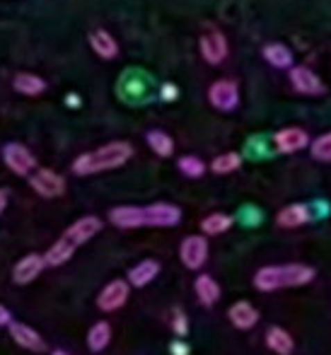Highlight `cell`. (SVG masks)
Listing matches in <instances>:
<instances>
[{"mask_svg": "<svg viewBox=\"0 0 331 355\" xmlns=\"http://www.w3.org/2000/svg\"><path fill=\"white\" fill-rule=\"evenodd\" d=\"M99 230H102V220L97 215H83V218L75 220L66 232L56 239V242L49 247V252L44 254L46 259V266H63L73 259V254L78 252L83 244H87L92 237H97Z\"/></svg>", "mask_w": 331, "mask_h": 355, "instance_id": "3", "label": "cell"}, {"mask_svg": "<svg viewBox=\"0 0 331 355\" xmlns=\"http://www.w3.org/2000/svg\"><path fill=\"white\" fill-rule=\"evenodd\" d=\"M12 324V314L5 304H0V327H10Z\"/></svg>", "mask_w": 331, "mask_h": 355, "instance_id": "33", "label": "cell"}, {"mask_svg": "<svg viewBox=\"0 0 331 355\" xmlns=\"http://www.w3.org/2000/svg\"><path fill=\"white\" fill-rule=\"evenodd\" d=\"M309 153L317 162H331V131L314 138L312 145H309Z\"/></svg>", "mask_w": 331, "mask_h": 355, "instance_id": "29", "label": "cell"}, {"mask_svg": "<svg viewBox=\"0 0 331 355\" xmlns=\"http://www.w3.org/2000/svg\"><path fill=\"white\" fill-rule=\"evenodd\" d=\"M239 167H242V155L232 153V150L218 155V157H213V162H210V172L213 174H232V172H237Z\"/></svg>", "mask_w": 331, "mask_h": 355, "instance_id": "27", "label": "cell"}, {"mask_svg": "<svg viewBox=\"0 0 331 355\" xmlns=\"http://www.w3.org/2000/svg\"><path fill=\"white\" fill-rule=\"evenodd\" d=\"M158 276H160V261H155V259H143V261H138L131 271H128L126 281L128 285H133V288H145V285H150Z\"/></svg>", "mask_w": 331, "mask_h": 355, "instance_id": "21", "label": "cell"}, {"mask_svg": "<svg viewBox=\"0 0 331 355\" xmlns=\"http://www.w3.org/2000/svg\"><path fill=\"white\" fill-rule=\"evenodd\" d=\"M51 355H68V353H66V351H63V348H58V351H53Z\"/></svg>", "mask_w": 331, "mask_h": 355, "instance_id": "35", "label": "cell"}, {"mask_svg": "<svg viewBox=\"0 0 331 355\" xmlns=\"http://www.w3.org/2000/svg\"><path fill=\"white\" fill-rule=\"evenodd\" d=\"M198 53L208 66H223L230 56V44L220 29H205L198 37Z\"/></svg>", "mask_w": 331, "mask_h": 355, "instance_id": "8", "label": "cell"}, {"mask_svg": "<svg viewBox=\"0 0 331 355\" xmlns=\"http://www.w3.org/2000/svg\"><path fill=\"white\" fill-rule=\"evenodd\" d=\"M312 220V211H309L307 203H288L285 208H280L275 215V223L280 227H300V225H307Z\"/></svg>", "mask_w": 331, "mask_h": 355, "instance_id": "20", "label": "cell"}, {"mask_svg": "<svg viewBox=\"0 0 331 355\" xmlns=\"http://www.w3.org/2000/svg\"><path fill=\"white\" fill-rule=\"evenodd\" d=\"M160 97H162V99H174V97H177V87H174V85H162V87H160Z\"/></svg>", "mask_w": 331, "mask_h": 355, "instance_id": "32", "label": "cell"}, {"mask_svg": "<svg viewBox=\"0 0 331 355\" xmlns=\"http://www.w3.org/2000/svg\"><path fill=\"white\" fill-rule=\"evenodd\" d=\"M133 157V145L126 141H112L107 145H99V148L83 153L73 159L70 169H73L75 177H92V174L112 172L119 169Z\"/></svg>", "mask_w": 331, "mask_h": 355, "instance_id": "2", "label": "cell"}, {"mask_svg": "<svg viewBox=\"0 0 331 355\" xmlns=\"http://www.w3.org/2000/svg\"><path fill=\"white\" fill-rule=\"evenodd\" d=\"M169 351H172V355H189V346L177 338V341L169 343Z\"/></svg>", "mask_w": 331, "mask_h": 355, "instance_id": "31", "label": "cell"}, {"mask_svg": "<svg viewBox=\"0 0 331 355\" xmlns=\"http://www.w3.org/2000/svg\"><path fill=\"white\" fill-rule=\"evenodd\" d=\"M314 281V268L307 263H273L262 266L254 276V288L259 293H275L283 288H300Z\"/></svg>", "mask_w": 331, "mask_h": 355, "instance_id": "4", "label": "cell"}, {"mask_svg": "<svg viewBox=\"0 0 331 355\" xmlns=\"http://www.w3.org/2000/svg\"><path fill=\"white\" fill-rule=\"evenodd\" d=\"M232 223L235 220L230 218L228 213H210L201 220V232H203L205 237H218V234L228 232V230L232 227Z\"/></svg>", "mask_w": 331, "mask_h": 355, "instance_id": "26", "label": "cell"}, {"mask_svg": "<svg viewBox=\"0 0 331 355\" xmlns=\"http://www.w3.org/2000/svg\"><path fill=\"white\" fill-rule=\"evenodd\" d=\"M288 80L295 92L303 94V97H322V94L327 92L324 80L307 66H293L288 71Z\"/></svg>", "mask_w": 331, "mask_h": 355, "instance_id": "9", "label": "cell"}, {"mask_svg": "<svg viewBox=\"0 0 331 355\" xmlns=\"http://www.w3.org/2000/svg\"><path fill=\"white\" fill-rule=\"evenodd\" d=\"M194 293H196L198 302L203 304V307H213V304L220 300V285L213 276L201 273L196 281H194Z\"/></svg>", "mask_w": 331, "mask_h": 355, "instance_id": "22", "label": "cell"}, {"mask_svg": "<svg viewBox=\"0 0 331 355\" xmlns=\"http://www.w3.org/2000/svg\"><path fill=\"white\" fill-rule=\"evenodd\" d=\"M8 201H10V191L8 189H0V215H3L5 208H8Z\"/></svg>", "mask_w": 331, "mask_h": 355, "instance_id": "34", "label": "cell"}, {"mask_svg": "<svg viewBox=\"0 0 331 355\" xmlns=\"http://www.w3.org/2000/svg\"><path fill=\"white\" fill-rule=\"evenodd\" d=\"M145 143L153 150L158 157H172L174 155V138L169 136L167 131H160V128H153V131L145 133Z\"/></svg>", "mask_w": 331, "mask_h": 355, "instance_id": "24", "label": "cell"}, {"mask_svg": "<svg viewBox=\"0 0 331 355\" xmlns=\"http://www.w3.org/2000/svg\"><path fill=\"white\" fill-rule=\"evenodd\" d=\"M266 346H269V351H273L275 355H293L295 338L290 336L285 329L271 327L269 331H266Z\"/></svg>", "mask_w": 331, "mask_h": 355, "instance_id": "23", "label": "cell"}, {"mask_svg": "<svg viewBox=\"0 0 331 355\" xmlns=\"http://www.w3.org/2000/svg\"><path fill=\"white\" fill-rule=\"evenodd\" d=\"M49 83L37 73H29V71H19L12 75V89L19 92L22 97H42L46 92Z\"/></svg>", "mask_w": 331, "mask_h": 355, "instance_id": "18", "label": "cell"}, {"mask_svg": "<svg viewBox=\"0 0 331 355\" xmlns=\"http://www.w3.org/2000/svg\"><path fill=\"white\" fill-rule=\"evenodd\" d=\"M179 259L189 271H198L208 261V239L203 234H189L179 244Z\"/></svg>", "mask_w": 331, "mask_h": 355, "instance_id": "11", "label": "cell"}, {"mask_svg": "<svg viewBox=\"0 0 331 355\" xmlns=\"http://www.w3.org/2000/svg\"><path fill=\"white\" fill-rule=\"evenodd\" d=\"M208 104L215 112L232 114L237 112L239 102H242V94H239V85L232 78H218L208 85Z\"/></svg>", "mask_w": 331, "mask_h": 355, "instance_id": "6", "label": "cell"}, {"mask_svg": "<svg viewBox=\"0 0 331 355\" xmlns=\"http://www.w3.org/2000/svg\"><path fill=\"white\" fill-rule=\"evenodd\" d=\"M87 44L94 51V56L102 58V61H114V58L119 56V42L114 39L112 32H107V29H102V27L92 29V32L87 34Z\"/></svg>", "mask_w": 331, "mask_h": 355, "instance_id": "16", "label": "cell"}, {"mask_svg": "<svg viewBox=\"0 0 331 355\" xmlns=\"http://www.w3.org/2000/svg\"><path fill=\"white\" fill-rule=\"evenodd\" d=\"M29 187H32V191L42 198H58L66 193V179H63L58 172H53V169L39 167L37 172L29 177Z\"/></svg>", "mask_w": 331, "mask_h": 355, "instance_id": "10", "label": "cell"}, {"mask_svg": "<svg viewBox=\"0 0 331 355\" xmlns=\"http://www.w3.org/2000/svg\"><path fill=\"white\" fill-rule=\"evenodd\" d=\"M177 169L184 174L187 179H201L205 174V162L196 155H182V157L177 159Z\"/></svg>", "mask_w": 331, "mask_h": 355, "instance_id": "28", "label": "cell"}, {"mask_svg": "<svg viewBox=\"0 0 331 355\" xmlns=\"http://www.w3.org/2000/svg\"><path fill=\"white\" fill-rule=\"evenodd\" d=\"M46 268V259H44V254H27V257H22L17 263H15L12 268V281L17 285H29L32 281H37L39 276H42V271Z\"/></svg>", "mask_w": 331, "mask_h": 355, "instance_id": "14", "label": "cell"}, {"mask_svg": "<svg viewBox=\"0 0 331 355\" xmlns=\"http://www.w3.org/2000/svg\"><path fill=\"white\" fill-rule=\"evenodd\" d=\"M117 97L128 107H145L160 97V85L145 68H126L117 80Z\"/></svg>", "mask_w": 331, "mask_h": 355, "instance_id": "5", "label": "cell"}, {"mask_svg": "<svg viewBox=\"0 0 331 355\" xmlns=\"http://www.w3.org/2000/svg\"><path fill=\"white\" fill-rule=\"evenodd\" d=\"M309 145H312V138L300 126H285L273 133V148L278 150L280 155L300 153V150L309 148Z\"/></svg>", "mask_w": 331, "mask_h": 355, "instance_id": "12", "label": "cell"}, {"mask_svg": "<svg viewBox=\"0 0 331 355\" xmlns=\"http://www.w3.org/2000/svg\"><path fill=\"white\" fill-rule=\"evenodd\" d=\"M8 329H10L12 341L17 343L19 348H24V351H29V353H46V341H44V336L37 329L27 327V324H22V322H12Z\"/></svg>", "mask_w": 331, "mask_h": 355, "instance_id": "15", "label": "cell"}, {"mask_svg": "<svg viewBox=\"0 0 331 355\" xmlns=\"http://www.w3.org/2000/svg\"><path fill=\"white\" fill-rule=\"evenodd\" d=\"M172 331L177 334L179 338H184L189 334V319L182 309H174L172 312Z\"/></svg>", "mask_w": 331, "mask_h": 355, "instance_id": "30", "label": "cell"}, {"mask_svg": "<svg viewBox=\"0 0 331 355\" xmlns=\"http://www.w3.org/2000/svg\"><path fill=\"white\" fill-rule=\"evenodd\" d=\"M228 319H230V324H232L235 329H239V331H249V329L257 327L259 309L254 307L252 302H247V300H239V302L230 304Z\"/></svg>", "mask_w": 331, "mask_h": 355, "instance_id": "17", "label": "cell"}, {"mask_svg": "<svg viewBox=\"0 0 331 355\" xmlns=\"http://www.w3.org/2000/svg\"><path fill=\"white\" fill-rule=\"evenodd\" d=\"M128 295H131V285H128V281H124V278L109 281L102 290H99L97 307L102 309V312H117V309H121L124 304L128 302Z\"/></svg>", "mask_w": 331, "mask_h": 355, "instance_id": "13", "label": "cell"}, {"mask_svg": "<svg viewBox=\"0 0 331 355\" xmlns=\"http://www.w3.org/2000/svg\"><path fill=\"white\" fill-rule=\"evenodd\" d=\"M262 56H264V61L269 63L271 68H275V71H290V68L295 66L293 51H290V49L285 46V44H280V42L264 44Z\"/></svg>", "mask_w": 331, "mask_h": 355, "instance_id": "19", "label": "cell"}, {"mask_svg": "<svg viewBox=\"0 0 331 355\" xmlns=\"http://www.w3.org/2000/svg\"><path fill=\"white\" fill-rule=\"evenodd\" d=\"M3 162L17 177H32L37 172V157L24 143H5L3 145Z\"/></svg>", "mask_w": 331, "mask_h": 355, "instance_id": "7", "label": "cell"}, {"mask_svg": "<svg viewBox=\"0 0 331 355\" xmlns=\"http://www.w3.org/2000/svg\"><path fill=\"white\" fill-rule=\"evenodd\" d=\"M112 343V327L109 322H94L87 331V348L92 353H102Z\"/></svg>", "mask_w": 331, "mask_h": 355, "instance_id": "25", "label": "cell"}, {"mask_svg": "<svg viewBox=\"0 0 331 355\" xmlns=\"http://www.w3.org/2000/svg\"><path fill=\"white\" fill-rule=\"evenodd\" d=\"M109 223L121 230L138 227H174L182 223V208L174 203H150V206H114Z\"/></svg>", "mask_w": 331, "mask_h": 355, "instance_id": "1", "label": "cell"}]
</instances>
